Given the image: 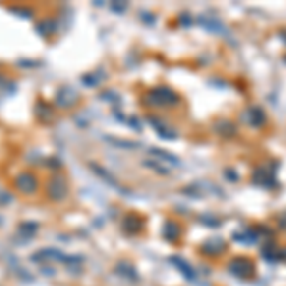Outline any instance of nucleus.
Segmentation results:
<instances>
[{
    "label": "nucleus",
    "mask_w": 286,
    "mask_h": 286,
    "mask_svg": "<svg viewBox=\"0 0 286 286\" xmlns=\"http://www.w3.org/2000/svg\"><path fill=\"white\" fill-rule=\"evenodd\" d=\"M229 273L235 275L236 279H252L256 275V265L250 258H244V256H236L233 260L229 261L227 265Z\"/></svg>",
    "instance_id": "obj_1"
},
{
    "label": "nucleus",
    "mask_w": 286,
    "mask_h": 286,
    "mask_svg": "<svg viewBox=\"0 0 286 286\" xmlns=\"http://www.w3.org/2000/svg\"><path fill=\"white\" fill-rule=\"evenodd\" d=\"M177 100H179V98L175 96L170 88L166 86L155 88V90L151 92V101L157 103V105H174V103H177Z\"/></svg>",
    "instance_id": "obj_2"
},
{
    "label": "nucleus",
    "mask_w": 286,
    "mask_h": 286,
    "mask_svg": "<svg viewBox=\"0 0 286 286\" xmlns=\"http://www.w3.org/2000/svg\"><path fill=\"white\" fill-rule=\"evenodd\" d=\"M225 250H227V242H225L224 238H210V240H206L202 246H200V254H204V256H208V258H218V256H222Z\"/></svg>",
    "instance_id": "obj_3"
},
{
    "label": "nucleus",
    "mask_w": 286,
    "mask_h": 286,
    "mask_svg": "<svg viewBox=\"0 0 286 286\" xmlns=\"http://www.w3.org/2000/svg\"><path fill=\"white\" fill-rule=\"evenodd\" d=\"M242 116L252 128H260V126H265V122H267V114L261 107H250L244 111Z\"/></svg>",
    "instance_id": "obj_4"
},
{
    "label": "nucleus",
    "mask_w": 286,
    "mask_h": 286,
    "mask_svg": "<svg viewBox=\"0 0 286 286\" xmlns=\"http://www.w3.org/2000/svg\"><path fill=\"white\" fill-rule=\"evenodd\" d=\"M254 183H260L261 187H267V189H273L277 187V181H275L273 177V172H267L265 168H258L256 172H254Z\"/></svg>",
    "instance_id": "obj_5"
},
{
    "label": "nucleus",
    "mask_w": 286,
    "mask_h": 286,
    "mask_svg": "<svg viewBox=\"0 0 286 286\" xmlns=\"http://www.w3.org/2000/svg\"><path fill=\"white\" fill-rule=\"evenodd\" d=\"M48 195H50L54 200H61L65 195H67V185L63 179H54L50 185H48Z\"/></svg>",
    "instance_id": "obj_6"
},
{
    "label": "nucleus",
    "mask_w": 286,
    "mask_h": 286,
    "mask_svg": "<svg viewBox=\"0 0 286 286\" xmlns=\"http://www.w3.org/2000/svg\"><path fill=\"white\" fill-rule=\"evenodd\" d=\"M17 187H19L23 193H31V191H35V187H37V179L31 174L19 175V177H17Z\"/></svg>",
    "instance_id": "obj_7"
},
{
    "label": "nucleus",
    "mask_w": 286,
    "mask_h": 286,
    "mask_svg": "<svg viewBox=\"0 0 286 286\" xmlns=\"http://www.w3.org/2000/svg\"><path fill=\"white\" fill-rule=\"evenodd\" d=\"M172 263H174V265L179 269V271H181V273L185 275L189 281H193V279H195V269H193V267H191L185 260H181V258L174 256V258H172Z\"/></svg>",
    "instance_id": "obj_8"
},
{
    "label": "nucleus",
    "mask_w": 286,
    "mask_h": 286,
    "mask_svg": "<svg viewBox=\"0 0 286 286\" xmlns=\"http://www.w3.org/2000/svg\"><path fill=\"white\" fill-rule=\"evenodd\" d=\"M216 132L222 134L224 137H233L236 136V126L233 122H229V120H222V122L216 124Z\"/></svg>",
    "instance_id": "obj_9"
},
{
    "label": "nucleus",
    "mask_w": 286,
    "mask_h": 286,
    "mask_svg": "<svg viewBox=\"0 0 286 286\" xmlns=\"http://www.w3.org/2000/svg\"><path fill=\"white\" fill-rule=\"evenodd\" d=\"M179 235H181V227L175 224V222H168V224L164 225V236H166L170 242L177 240Z\"/></svg>",
    "instance_id": "obj_10"
},
{
    "label": "nucleus",
    "mask_w": 286,
    "mask_h": 286,
    "mask_svg": "<svg viewBox=\"0 0 286 286\" xmlns=\"http://www.w3.org/2000/svg\"><path fill=\"white\" fill-rule=\"evenodd\" d=\"M279 252H281V248H277V244H273V242H267L265 246H261V256L267 261L279 260Z\"/></svg>",
    "instance_id": "obj_11"
},
{
    "label": "nucleus",
    "mask_w": 286,
    "mask_h": 286,
    "mask_svg": "<svg viewBox=\"0 0 286 286\" xmlns=\"http://www.w3.org/2000/svg\"><path fill=\"white\" fill-rule=\"evenodd\" d=\"M124 229L128 233H137L141 229V222L137 220L136 216H128L124 220Z\"/></svg>",
    "instance_id": "obj_12"
},
{
    "label": "nucleus",
    "mask_w": 286,
    "mask_h": 286,
    "mask_svg": "<svg viewBox=\"0 0 286 286\" xmlns=\"http://www.w3.org/2000/svg\"><path fill=\"white\" fill-rule=\"evenodd\" d=\"M151 153H155V155H159L161 159H166V161L174 162V164H179V159H175V157H172L170 153H164V151H159V149H151Z\"/></svg>",
    "instance_id": "obj_13"
},
{
    "label": "nucleus",
    "mask_w": 286,
    "mask_h": 286,
    "mask_svg": "<svg viewBox=\"0 0 286 286\" xmlns=\"http://www.w3.org/2000/svg\"><path fill=\"white\" fill-rule=\"evenodd\" d=\"M279 227L286 231V214H281V216H279Z\"/></svg>",
    "instance_id": "obj_14"
},
{
    "label": "nucleus",
    "mask_w": 286,
    "mask_h": 286,
    "mask_svg": "<svg viewBox=\"0 0 286 286\" xmlns=\"http://www.w3.org/2000/svg\"><path fill=\"white\" fill-rule=\"evenodd\" d=\"M279 260L286 261V246L285 248H281V252H279Z\"/></svg>",
    "instance_id": "obj_15"
},
{
    "label": "nucleus",
    "mask_w": 286,
    "mask_h": 286,
    "mask_svg": "<svg viewBox=\"0 0 286 286\" xmlns=\"http://www.w3.org/2000/svg\"><path fill=\"white\" fill-rule=\"evenodd\" d=\"M225 175H227V177H231V179H236V174H233V172H227Z\"/></svg>",
    "instance_id": "obj_16"
}]
</instances>
